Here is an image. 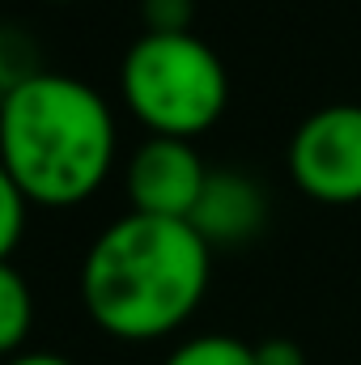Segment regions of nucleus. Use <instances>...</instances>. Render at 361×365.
I'll use <instances>...</instances> for the list:
<instances>
[{"label": "nucleus", "mask_w": 361, "mask_h": 365, "mask_svg": "<svg viewBox=\"0 0 361 365\" xmlns=\"http://www.w3.org/2000/svg\"><path fill=\"white\" fill-rule=\"evenodd\" d=\"M213 276V247L191 221L128 212L111 221L81 259V306L98 331L149 344L200 310Z\"/></svg>", "instance_id": "1"}, {"label": "nucleus", "mask_w": 361, "mask_h": 365, "mask_svg": "<svg viewBox=\"0 0 361 365\" xmlns=\"http://www.w3.org/2000/svg\"><path fill=\"white\" fill-rule=\"evenodd\" d=\"M115 115L90 81L39 68L9 86L0 110V162L30 204H86L115 166Z\"/></svg>", "instance_id": "2"}, {"label": "nucleus", "mask_w": 361, "mask_h": 365, "mask_svg": "<svg viewBox=\"0 0 361 365\" xmlns=\"http://www.w3.org/2000/svg\"><path fill=\"white\" fill-rule=\"evenodd\" d=\"M119 93L128 115L149 136L195 140L230 106V77L221 56L187 34H141L119 64Z\"/></svg>", "instance_id": "3"}, {"label": "nucleus", "mask_w": 361, "mask_h": 365, "mask_svg": "<svg viewBox=\"0 0 361 365\" xmlns=\"http://www.w3.org/2000/svg\"><path fill=\"white\" fill-rule=\"evenodd\" d=\"M289 179L319 204H361V106L332 102L310 110L285 153Z\"/></svg>", "instance_id": "4"}, {"label": "nucleus", "mask_w": 361, "mask_h": 365, "mask_svg": "<svg viewBox=\"0 0 361 365\" xmlns=\"http://www.w3.org/2000/svg\"><path fill=\"white\" fill-rule=\"evenodd\" d=\"M204 158L191 149V140H171V136H149L145 145H136V153L128 158V200L132 212L145 217H166V221H191L204 182H208Z\"/></svg>", "instance_id": "5"}, {"label": "nucleus", "mask_w": 361, "mask_h": 365, "mask_svg": "<svg viewBox=\"0 0 361 365\" xmlns=\"http://www.w3.org/2000/svg\"><path fill=\"white\" fill-rule=\"evenodd\" d=\"M264 221H268V195L243 170H213L195 212H191V230L208 247L251 242L264 230Z\"/></svg>", "instance_id": "6"}, {"label": "nucleus", "mask_w": 361, "mask_h": 365, "mask_svg": "<svg viewBox=\"0 0 361 365\" xmlns=\"http://www.w3.org/2000/svg\"><path fill=\"white\" fill-rule=\"evenodd\" d=\"M30 327H34V293H30V280L4 259L0 264V361L26 353Z\"/></svg>", "instance_id": "7"}, {"label": "nucleus", "mask_w": 361, "mask_h": 365, "mask_svg": "<svg viewBox=\"0 0 361 365\" xmlns=\"http://www.w3.org/2000/svg\"><path fill=\"white\" fill-rule=\"evenodd\" d=\"M162 365H255V344H243L238 336H191Z\"/></svg>", "instance_id": "8"}, {"label": "nucleus", "mask_w": 361, "mask_h": 365, "mask_svg": "<svg viewBox=\"0 0 361 365\" xmlns=\"http://www.w3.org/2000/svg\"><path fill=\"white\" fill-rule=\"evenodd\" d=\"M26 212H30V200L21 195V187L0 162V264L17 251V242L26 234Z\"/></svg>", "instance_id": "9"}, {"label": "nucleus", "mask_w": 361, "mask_h": 365, "mask_svg": "<svg viewBox=\"0 0 361 365\" xmlns=\"http://www.w3.org/2000/svg\"><path fill=\"white\" fill-rule=\"evenodd\" d=\"M195 17V0H141L145 34H187Z\"/></svg>", "instance_id": "10"}, {"label": "nucleus", "mask_w": 361, "mask_h": 365, "mask_svg": "<svg viewBox=\"0 0 361 365\" xmlns=\"http://www.w3.org/2000/svg\"><path fill=\"white\" fill-rule=\"evenodd\" d=\"M255 365H306V353H302L298 340L272 336L264 344H255Z\"/></svg>", "instance_id": "11"}, {"label": "nucleus", "mask_w": 361, "mask_h": 365, "mask_svg": "<svg viewBox=\"0 0 361 365\" xmlns=\"http://www.w3.org/2000/svg\"><path fill=\"white\" fill-rule=\"evenodd\" d=\"M0 365H77V361H68L60 353H47V349H26V353H17V357H9Z\"/></svg>", "instance_id": "12"}, {"label": "nucleus", "mask_w": 361, "mask_h": 365, "mask_svg": "<svg viewBox=\"0 0 361 365\" xmlns=\"http://www.w3.org/2000/svg\"><path fill=\"white\" fill-rule=\"evenodd\" d=\"M4 98H9V81L0 77V110H4Z\"/></svg>", "instance_id": "13"}, {"label": "nucleus", "mask_w": 361, "mask_h": 365, "mask_svg": "<svg viewBox=\"0 0 361 365\" xmlns=\"http://www.w3.org/2000/svg\"><path fill=\"white\" fill-rule=\"evenodd\" d=\"M47 4H73V0H47Z\"/></svg>", "instance_id": "14"}]
</instances>
